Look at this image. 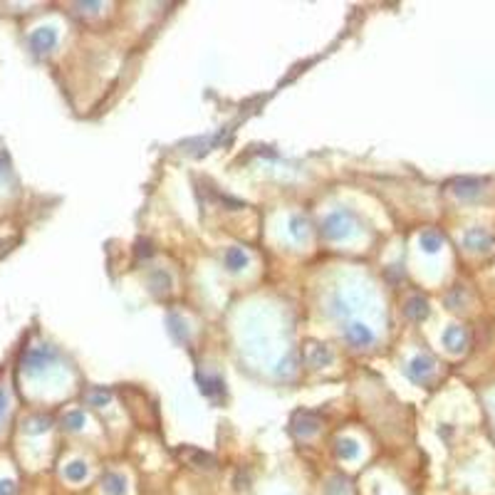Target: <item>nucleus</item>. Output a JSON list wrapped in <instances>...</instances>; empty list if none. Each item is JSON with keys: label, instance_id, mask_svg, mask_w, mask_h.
Segmentation results:
<instances>
[{"label": "nucleus", "instance_id": "3", "mask_svg": "<svg viewBox=\"0 0 495 495\" xmlns=\"http://www.w3.org/2000/svg\"><path fill=\"white\" fill-rule=\"evenodd\" d=\"M433 369H436L433 357L418 355V357H414L411 364H409V376H411L414 381H418V384H423V381H428V376L433 374Z\"/></svg>", "mask_w": 495, "mask_h": 495}, {"label": "nucleus", "instance_id": "7", "mask_svg": "<svg viewBox=\"0 0 495 495\" xmlns=\"http://www.w3.org/2000/svg\"><path fill=\"white\" fill-rule=\"evenodd\" d=\"M178 456H181L183 461H188L191 466H196V468H213V458L198 449H181Z\"/></svg>", "mask_w": 495, "mask_h": 495}, {"label": "nucleus", "instance_id": "17", "mask_svg": "<svg viewBox=\"0 0 495 495\" xmlns=\"http://www.w3.org/2000/svg\"><path fill=\"white\" fill-rule=\"evenodd\" d=\"M327 495H350V485L344 483V480H329L327 485Z\"/></svg>", "mask_w": 495, "mask_h": 495}, {"label": "nucleus", "instance_id": "12", "mask_svg": "<svg viewBox=\"0 0 495 495\" xmlns=\"http://www.w3.org/2000/svg\"><path fill=\"white\" fill-rule=\"evenodd\" d=\"M295 423H300V426H297L295 431H297V433H303V436H308V433H315V431H317V426H319L317 416H312L310 411L297 414V416H295Z\"/></svg>", "mask_w": 495, "mask_h": 495}, {"label": "nucleus", "instance_id": "15", "mask_svg": "<svg viewBox=\"0 0 495 495\" xmlns=\"http://www.w3.org/2000/svg\"><path fill=\"white\" fill-rule=\"evenodd\" d=\"M332 362V352L327 347H319V344H312L310 350V364L312 367H327Z\"/></svg>", "mask_w": 495, "mask_h": 495}, {"label": "nucleus", "instance_id": "11", "mask_svg": "<svg viewBox=\"0 0 495 495\" xmlns=\"http://www.w3.org/2000/svg\"><path fill=\"white\" fill-rule=\"evenodd\" d=\"M55 32L53 30H37L35 35H32V47H35L37 53H47V50H53L55 45Z\"/></svg>", "mask_w": 495, "mask_h": 495}, {"label": "nucleus", "instance_id": "13", "mask_svg": "<svg viewBox=\"0 0 495 495\" xmlns=\"http://www.w3.org/2000/svg\"><path fill=\"white\" fill-rule=\"evenodd\" d=\"M418 243H421V248L426 253H438L441 251V245H443V235L436 233V230H426V233H421Z\"/></svg>", "mask_w": 495, "mask_h": 495}, {"label": "nucleus", "instance_id": "2", "mask_svg": "<svg viewBox=\"0 0 495 495\" xmlns=\"http://www.w3.org/2000/svg\"><path fill=\"white\" fill-rule=\"evenodd\" d=\"M463 243H466V248L473 253H490L495 245V238H493V233H488L485 228H470L468 233L463 235Z\"/></svg>", "mask_w": 495, "mask_h": 495}, {"label": "nucleus", "instance_id": "1", "mask_svg": "<svg viewBox=\"0 0 495 495\" xmlns=\"http://www.w3.org/2000/svg\"><path fill=\"white\" fill-rule=\"evenodd\" d=\"M352 225H355V213L342 209V211H334L332 216H327V220L322 223V233L327 235L329 240H339L352 233Z\"/></svg>", "mask_w": 495, "mask_h": 495}, {"label": "nucleus", "instance_id": "16", "mask_svg": "<svg viewBox=\"0 0 495 495\" xmlns=\"http://www.w3.org/2000/svg\"><path fill=\"white\" fill-rule=\"evenodd\" d=\"M65 475H67L72 483H77V480H82L84 475H87V466H84L82 461H72V463L65 468Z\"/></svg>", "mask_w": 495, "mask_h": 495}, {"label": "nucleus", "instance_id": "6", "mask_svg": "<svg viewBox=\"0 0 495 495\" xmlns=\"http://www.w3.org/2000/svg\"><path fill=\"white\" fill-rule=\"evenodd\" d=\"M344 334H347V339H350L355 347H369V344L374 342V332L362 322L350 324V327L344 329Z\"/></svg>", "mask_w": 495, "mask_h": 495}, {"label": "nucleus", "instance_id": "10", "mask_svg": "<svg viewBox=\"0 0 495 495\" xmlns=\"http://www.w3.org/2000/svg\"><path fill=\"white\" fill-rule=\"evenodd\" d=\"M223 260H225V268H228V270H233V272L243 270V268L248 265V256H245L240 248H228V251H225V256H223Z\"/></svg>", "mask_w": 495, "mask_h": 495}, {"label": "nucleus", "instance_id": "14", "mask_svg": "<svg viewBox=\"0 0 495 495\" xmlns=\"http://www.w3.org/2000/svg\"><path fill=\"white\" fill-rule=\"evenodd\" d=\"M337 454H339V458H344V461L357 458V454H359V443H357L355 438H339Z\"/></svg>", "mask_w": 495, "mask_h": 495}, {"label": "nucleus", "instance_id": "8", "mask_svg": "<svg viewBox=\"0 0 495 495\" xmlns=\"http://www.w3.org/2000/svg\"><path fill=\"white\" fill-rule=\"evenodd\" d=\"M404 312H407V317L414 319V322H421V319L428 317V303L423 297H411L407 303V308H404Z\"/></svg>", "mask_w": 495, "mask_h": 495}, {"label": "nucleus", "instance_id": "9", "mask_svg": "<svg viewBox=\"0 0 495 495\" xmlns=\"http://www.w3.org/2000/svg\"><path fill=\"white\" fill-rule=\"evenodd\" d=\"M102 485L107 495H126V478L119 473H107L102 478Z\"/></svg>", "mask_w": 495, "mask_h": 495}, {"label": "nucleus", "instance_id": "4", "mask_svg": "<svg viewBox=\"0 0 495 495\" xmlns=\"http://www.w3.org/2000/svg\"><path fill=\"white\" fill-rule=\"evenodd\" d=\"M443 344H446L449 352L461 355V352L466 350V344H468V334H466V329L458 327V324H451V327L443 332Z\"/></svg>", "mask_w": 495, "mask_h": 495}, {"label": "nucleus", "instance_id": "5", "mask_svg": "<svg viewBox=\"0 0 495 495\" xmlns=\"http://www.w3.org/2000/svg\"><path fill=\"white\" fill-rule=\"evenodd\" d=\"M483 186H485L483 178H468V176H463V178H456V181H451V191H454L456 196H461V198H473V196H478V193L483 191Z\"/></svg>", "mask_w": 495, "mask_h": 495}, {"label": "nucleus", "instance_id": "19", "mask_svg": "<svg viewBox=\"0 0 495 495\" xmlns=\"http://www.w3.org/2000/svg\"><path fill=\"white\" fill-rule=\"evenodd\" d=\"M6 411V394H3V391H0V414Z\"/></svg>", "mask_w": 495, "mask_h": 495}, {"label": "nucleus", "instance_id": "18", "mask_svg": "<svg viewBox=\"0 0 495 495\" xmlns=\"http://www.w3.org/2000/svg\"><path fill=\"white\" fill-rule=\"evenodd\" d=\"M0 495H15V485H13V480H0Z\"/></svg>", "mask_w": 495, "mask_h": 495}]
</instances>
